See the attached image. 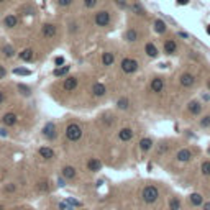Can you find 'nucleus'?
<instances>
[{
  "label": "nucleus",
  "instance_id": "nucleus-1",
  "mask_svg": "<svg viewBox=\"0 0 210 210\" xmlns=\"http://www.w3.org/2000/svg\"><path fill=\"white\" fill-rule=\"evenodd\" d=\"M66 138L69 141H79L82 138V128L77 123H69L66 126Z\"/></svg>",
  "mask_w": 210,
  "mask_h": 210
},
{
  "label": "nucleus",
  "instance_id": "nucleus-2",
  "mask_svg": "<svg viewBox=\"0 0 210 210\" xmlns=\"http://www.w3.org/2000/svg\"><path fill=\"white\" fill-rule=\"evenodd\" d=\"M141 195H143V200L146 203H153V202L158 200V197H159V190H158L154 185H146V187L143 189Z\"/></svg>",
  "mask_w": 210,
  "mask_h": 210
},
{
  "label": "nucleus",
  "instance_id": "nucleus-3",
  "mask_svg": "<svg viewBox=\"0 0 210 210\" xmlns=\"http://www.w3.org/2000/svg\"><path fill=\"white\" fill-rule=\"evenodd\" d=\"M0 123H2L3 126H15L16 123H18V115H16L15 112L3 113L2 118H0Z\"/></svg>",
  "mask_w": 210,
  "mask_h": 210
},
{
  "label": "nucleus",
  "instance_id": "nucleus-4",
  "mask_svg": "<svg viewBox=\"0 0 210 210\" xmlns=\"http://www.w3.org/2000/svg\"><path fill=\"white\" fill-rule=\"evenodd\" d=\"M138 69V62L135 59H131V57H125L123 61H121V71L126 72V74H131L135 72Z\"/></svg>",
  "mask_w": 210,
  "mask_h": 210
},
{
  "label": "nucleus",
  "instance_id": "nucleus-5",
  "mask_svg": "<svg viewBox=\"0 0 210 210\" xmlns=\"http://www.w3.org/2000/svg\"><path fill=\"white\" fill-rule=\"evenodd\" d=\"M108 23H110V13L108 11H97L95 13V25L97 26H108Z\"/></svg>",
  "mask_w": 210,
  "mask_h": 210
},
{
  "label": "nucleus",
  "instance_id": "nucleus-6",
  "mask_svg": "<svg viewBox=\"0 0 210 210\" xmlns=\"http://www.w3.org/2000/svg\"><path fill=\"white\" fill-rule=\"evenodd\" d=\"M43 136L46 139H54L57 136V131H56V125L52 123V121H49V123H46L43 126Z\"/></svg>",
  "mask_w": 210,
  "mask_h": 210
},
{
  "label": "nucleus",
  "instance_id": "nucleus-7",
  "mask_svg": "<svg viewBox=\"0 0 210 210\" xmlns=\"http://www.w3.org/2000/svg\"><path fill=\"white\" fill-rule=\"evenodd\" d=\"M77 85H79V79H77V77H74V75H71V77H66V79H64V82H62V89L66 90V92H72Z\"/></svg>",
  "mask_w": 210,
  "mask_h": 210
},
{
  "label": "nucleus",
  "instance_id": "nucleus-8",
  "mask_svg": "<svg viewBox=\"0 0 210 210\" xmlns=\"http://www.w3.org/2000/svg\"><path fill=\"white\" fill-rule=\"evenodd\" d=\"M57 33V28L56 25H52V23H44L43 28H41V34L44 38H54Z\"/></svg>",
  "mask_w": 210,
  "mask_h": 210
},
{
  "label": "nucleus",
  "instance_id": "nucleus-9",
  "mask_svg": "<svg viewBox=\"0 0 210 210\" xmlns=\"http://www.w3.org/2000/svg\"><path fill=\"white\" fill-rule=\"evenodd\" d=\"M195 84V75L190 72H184L180 75V85L182 87H192Z\"/></svg>",
  "mask_w": 210,
  "mask_h": 210
},
{
  "label": "nucleus",
  "instance_id": "nucleus-10",
  "mask_svg": "<svg viewBox=\"0 0 210 210\" xmlns=\"http://www.w3.org/2000/svg\"><path fill=\"white\" fill-rule=\"evenodd\" d=\"M38 154L43 158V159H52V158L56 156V153H54V149L52 148H49V146H41L38 149Z\"/></svg>",
  "mask_w": 210,
  "mask_h": 210
},
{
  "label": "nucleus",
  "instance_id": "nucleus-11",
  "mask_svg": "<svg viewBox=\"0 0 210 210\" xmlns=\"http://www.w3.org/2000/svg\"><path fill=\"white\" fill-rule=\"evenodd\" d=\"M162 89H164V79L162 77H154L153 80H151V90L153 92H162Z\"/></svg>",
  "mask_w": 210,
  "mask_h": 210
},
{
  "label": "nucleus",
  "instance_id": "nucleus-12",
  "mask_svg": "<svg viewBox=\"0 0 210 210\" xmlns=\"http://www.w3.org/2000/svg\"><path fill=\"white\" fill-rule=\"evenodd\" d=\"M33 56H34V51H33L31 48H25L23 51H20V52H18V57H20L21 61H25V62L33 61Z\"/></svg>",
  "mask_w": 210,
  "mask_h": 210
},
{
  "label": "nucleus",
  "instance_id": "nucleus-13",
  "mask_svg": "<svg viewBox=\"0 0 210 210\" xmlns=\"http://www.w3.org/2000/svg\"><path fill=\"white\" fill-rule=\"evenodd\" d=\"M118 138L121 139V141H130V139L133 138V130L131 128H121V130L118 131Z\"/></svg>",
  "mask_w": 210,
  "mask_h": 210
},
{
  "label": "nucleus",
  "instance_id": "nucleus-14",
  "mask_svg": "<svg viewBox=\"0 0 210 210\" xmlns=\"http://www.w3.org/2000/svg\"><path fill=\"white\" fill-rule=\"evenodd\" d=\"M3 25H5V28H15L18 25V18L15 15H7L3 18Z\"/></svg>",
  "mask_w": 210,
  "mask_h": 210
},
{
  "label": "nucleus",
  "instance_id": "nucleus-15",
  "mask_svg": "<svg viewBox=\"0 0 210 210\" xmlns=\"http://www.w3.org/2000/svg\"><path fill=\"white\" fill-rule=\"evenodd\" d=\"M87 167H89V171L92 172H97V171H100V167H102V162L97 159V158H92V159L87 162Z\"/></svg>",
  "mask_w": 210,
  "mask_h": 210
},
{
  "label": "nucleus",
  "instance_id": "nucleus-16",
  "mask_svg": "<svg viewBox=\"0 0 210 210\" xmlns=\"http://www.w3.org/2000/svg\"><path fill=\"white\" fill-rule=\"evenodd\" d=\"M192 159V153L189 149H180L179 153H177V161H180V162H187V161H190Z\"/></svg>",
  "mask_w": 210,
  "mask_h": 210
},
{
  "label": "nucleus",
  "instance_id": "nucleus-17",
  "mask_svg": "<svg viewBox=\"0 0 210 210\" xmlns=\"http://www.w3.org/2000/svg\"><path fill=\"white\" fill-rule=\"evenodd\" d=\"M105 92H107V89H105V85L103 84H94L92 85V94H94L95 97H102V95H105Z\"/></svg>",
  "mask_w": 210,
  "mask_h": 210
},
{
  "label": "nucleus",
  "instance_id": "nucleus-18",
  "mask_svg": "<svg viewBox=\"0 0 210 210\" xmlns=\"http://www.w3.org/2000/svg\"><path fill=\"white\" fill-rule=\"evenodd\" d=\"M176 49H177V44L174 39H167L164 43V52L166 54H172V52H176Z\"/></svg>",
  "mask_w": 210,
  "mask_h": 210
},
{
  "label": "nucleus",
  "instance_id": "nucleus-19",
  "mask_svg": "<svg viewBox=\"0 0 210 210\" xmlns=\"http://www.w3.org/2000/svg\"><path fill=\"white\" fill-rule=\"evenodd\" d=\"M61 174H62L64 179H74V177H75V169H74L72 166H64Z\"/></svg>",
  "mask_w": 210,
  "mask_h": 210
},
{
  "label": "nucleus",
  "instance_id": "nucleus-20",
  "mask_svg": "<svg viewBox=\"0 0 210 210\" xmlns=\"http://www.w3.org/2000/svg\"><path fill=\"white\" fill-rule=\"evenodd\" d=\"M187 108H189V112L190 113H194V115H197V113H200V110H202V105L197 102V100H192L189 105H187Z\"/></svg>",
  "mask_w": 210,
  "mask_h": 210
},
{
  "label": "nucleus",
  "instance_id": "nucleus-21",
  "mask_svg": "<svg viewBox=\"0 0 210 210\" xmlns=\"http://www.w3.org/2000/svg\"><path fill=\"white\" fill-rule=\"evenodd\" d=\"M113 61H115L113 52H103V54H102V62H103V66H112Z\"/></svg>",
  "mask_w": 210,
  "mask_h": 210
},
{
  "label": "nucleus",
  "instance_id": "nucleus-22",
  "mask_svg": "<svg viewBox=\"0 0 210 210\" xmlns=\"http://www.w3.org/2000/svg\"><path fill=\"white\" fill-rule=\"evenodd\" d=\"M151 146H153V139L151 138H143L141 141H139V148H141V151H148V149H151Z\"/></svg>",
  "mask_w": 210,
  "mask_h": 210
},
{
  "label": "nucleus",
  "instance_id": "nucleus-23",
  "mask_svg": "<svg viewBox=\"0 0 210 210\" xmlns=\"http://www.w3.org/2000/svg\"><path fill=\"white\" fill-rule=\"evenodd\" d=\"M2 54H3L5 57H13V56H15L13 46H11V44H5L3 48H2Z\"/></svg>",
  "mask_w": 210,
  "mask_h": 210
},
{
  "label": "nucleus",
  "instance_id": "nucleus-24",
  "mask_svg": "<svg viewBox=\"0 0 210 210\" xmlns=\"http://www.w3.org/2000/svg\"><path fill=\"white\" fill-rule=\"evenodd\" d=\"M146 54H148L149 57H156V56H158V48H156L153 43H148V44H146Z\"/></svg>",
  "mask_w": 210,
  "mask_h": 210
},
{
  "label": "nucleus",
  "instance_id": "nucleus-25",
  "mask_svg": "<svg viewBox=\"0 0 210 210\" xmlns=\"http://www.w3.org/2000/svg\"><path fill=\"white\" fill-rule=\"evenodd\" d=\"M154 31L156 33H164L166 31V23L162 20H156L154 21Z\"/></svg>",
  "mask_w": 210,
  "mask_h": 210
},
{
  "label": "nucleus",
  "instance_id": "nucleus-26",
  "mask_svg": "<svg viewBox=\"0 0 210 210\" xmlns=\"http://www.w3.org/2000/svg\"><path fill=\"white\" fill-rule=\"evenodd\" d=\"M125 39H126V41H136V39H138L136 30H128V31L125 33Z\"/></svg>",
  "mask_w": 210,
  "mask_h": 210
},
{
  "label": "nucleus",
  "instance_id": "nucleus-27",
  "mask_svg": "<svg viewBox=\"0 0 210 210\" xmlns=\"http://www.w3.org/2000/svg\"><path fill=\"white\" fill-rule=\"evenodd\" d=\"M16 89H18V92H20L21 95H26L28 97V95L31 94V89L28 85H25V84H18V85H16Z\"/></svg>",
  "mask_w": 210,
  "mask_h": 210
},
{
  "label": "nucleus",
  "instance_id": "nucleus-28",
  "mask_svg": "<svg viewBox=\"0 0 210 210\" xmlns=\"http://www.w3.org/2000/svg\"><path fill=\"white\" fill-rule=\"evenodd\" d=\"M69 66H62V67H57V69H54V75L56 77H61V75H66L67 72H69Z\"/></svg>",
  "mask_w": 210,
  "mask_h": 210
},
{
  "label": "nucleus",
  "instance_id": "nucleus-29",
  "mask_svg": "<svg viewBox=\"0 0 210 210\" xmlns=\"http://www.w3.org/2000/svg\"><path fill=\"white\" fill-rule=\"evenodd\" d=\"M2 190L5 192V194H11V192L16 190V184L15 182H8V184H5L2 187Z\"/></svg>",
  "mask_w": 210,
  "mask_h": 210
},
{
  "label": "nucleus",
  "instance_id": "nucleus-30",
  "mask_svg": "<svg viewBox=\"0 0 210 210\" xmlns=\"http://www.w3.org/2000/svg\"><path fill=\"white\" fill-rule=\"evenodd\" d=\"M130 8H131V11H135V13H136V15H139V16H144V15H146V11H144L141 7H139L138 3H133Z\"/></svg>",
  "mask_w": 210,
  "mask_h": 210
},
{
  "label": "nucleus",
  "instance_id": "nucleus-31",
  "mask_svg": "<svg viewBox=\"0 0 210 210\" xmlns=\"http://www.w3.org/2000/svg\"><path fill=\"white\" fill-rule=\"evenodd\" d=\"M190 202L194 203V205H202L203 199H202L200 194H192V195H190Z\"/></svg>",
  "mask_w": 210,
  "mask_h": 210
},
{
  "label": "nucleus",
  "instance_id": "nucleus-32",
  "mask_svg": "<svg viewBox=\"0 0 210 210\" xmlns=\"http://www.w3.org/2000/svg\"><path fill=\"white\" fill-rule=\"evenodd\" d=\"M36 189H38L39 192H48V190H49V184H48V180H41V182H38Z\"/></svg>",
  "mask_w": 210,
  "mask_h": 210
},
{
  "label": "nucleus",
  "instance_id": "nucleus-33",
  "mask_svg": "<svg viewBox=\"0 0 210 210\" xmlns=\"http://www.w3.org/2000/svg\"><path fill=\"white\" fill-rule=\"evenodd\" d=\"M200 171H202L203 176H210V161H203V162H202Z\"/></svg>",
  "mask_w": 210,
  "mask_h": 210
},
{
  "label": "nucleus",
  "instance_id": "nucleus-34",
  "mask_svg": "<svg viewBox=\"0 0 210 210\" xmlns=\"http://www.w3.org/2000/svg\"><path fill=\"white\" fill-rule=\"evenodd\" d=\"M13 74H16V75H30L31 71H30V69H23V67H15Z\"/></svg>",
  "mask_w": 210,
  "mask_h": 210
},
{
  "label": "nucleus",
  "instance_id": "nucleus-35",
  "mask_svg": "<svg viewBox=\"0 0 210 210\" xmlns=\"http://www.w3.org/2000/svg\"><path fill=\"white\" fill-rule=\"evenodd\" d=\"M116 105H118V108L120 110H126L128 108V105H130V102H128V98L123 97V98H120L118 102H116Z\"/></svg>",
  "mask_w": 210,
  "mask_h": 210
},
{
  "label": "nucleus",
  "instance_id": "nucleus-36",
  "mask_svg": "<svg viewBox=\"0 0 210 210\" xmlns=\"http://www.w3.org/2000/svg\"><path fill=\"white\" fill-rule=\"evenodd\" d=\"M66 202H67V203H71L72 207H80V205H82V202L75 200V199H72V197H67V199H66Z\"/></svg>",
  "mask_w": 210,
  "mask_h": 210
},
{
  "label": "nucleus",
  "instance_id": "nucleus-37",
  "mask_svg": "<svg viewBox=\"0 0 210 210\" xmlns=\"http://www.w3.org/2000/svg\"><path fill=\"white\" fill-rule=\"evenodd\" d=\"M169 207H171V210H179V199H174L171 200V203H169Z\"/></svg>",
  "mask_w": 210,
  "mask_h": 210
},
{
  "label": "nucleus",
  "instance_id": "nucleus-38",
  "mask_svg": "<svg viewBox=\"0 0 210 210\" xmlns=\"http://www.w3.org/2000/svg\"><path fill=\"white\" fill-rule=\"evenodd\" d=\"M72 2L74 0H57V5H59V7H69Z\"/></svg>",
  "mask_w": 210,
  "mask_h": 210
},
{
  "label": "nucleus",
  "instance_id": "nucleus-39",
  "mask_svg": "<svg viewBox=\"0 0 210 210\" xmlns=\"http://www.w3.org/2000/svg\"><path fill=\"white\" fill-rule=\"evenodd\" d=\"M7 74H8V71H7V69H5V67L2 66V64H0V80L7 77Z\"/></svg>",
  "mask_w": 210,
  "mask_h": 210
},
{
  "label": "nucleus",
  "instance_id": "nucleus-40",
  "mask_svg": "<svg viewBox=\"0 0 210 210\" xmlns=\"http://www.w3.org/2000/svg\"><path fill=\"white\" fill-rule=\"evenodd\" d=\"M95 3H97V0H84V5L87 8H92V7H95Z\"/></svg>",
  "mask_w": 210,
  "mask_h": 210
},
{
  "label": "nucleus",
  "instance_id": "nucleus-41",
  "mask_svg": "<svg viewBox=\"0 0 210 210\" xmlns=\"http://www.w3.org/2000/svg\"><path fill=\"white\" fill-rule=\"evenodd\" d=\"M200 125H202V126H210V116H208V115L203 116V118L200 120Z\"/></svg>",
  "mask_w": 210,
  "mask_h": 210
},
{
  "label": "nucleus",
  "instance_id": "nucleus-42",
  "mask_svg": "<svg viewBox=\"0 0 210 210\" xmlns=\"http://www.w3.org/2000/svg\"><path fill=\"white\" fill-rule=\"evenodd\" d=\"M115 3H116V5H118V7H120V8H126V7H128V5H126V2H125V0H115Z\"/></svg>",
  "mask_w": 210,
  "mask_h": 210
},
{
  "label": "nucleus",
  "instance_id": "nucleus-43",
  "mask_svg": "<svg viewBox=\"0 0 210 210\" xmlns=\"http://www.w3.org/2000/svg\"><path fill=\"white\" fill-rule=\"evenodd\" d=\"M5 100H7V95H5V92L0 89V105H3L5 103Z\"/></svg>",
  "mask_w": 210,
  "mask_h": 210
},
{
  "label": "nucleus",
  "instance_id": "nucleus-44",
  "mask_svg": "<svg viewBox=\"0 0 210 210\" xmlns=\"http://www.w3.org/2000/svg\"><path fill=\"white\" fill-rule=\"evenodd\" d=\"M54 62H56V66H62V64H64V57H61V56H59V57H56V61H54Z\"/></svg>",
  "mask_w": 210,
  "mask_h": 210
},
{
  "label": "nucleus",
  "instance_id": "nucleus-45",
  "mask_svg": "<svg viewBox=\"0 0 210 210\" xmlns=\"http://www.w3.org/2000/svg\"><path fill=\"white\" fill-rule=\"evenodd\" d=\"M179 36H180V38H189V34L184 33V31H179Z\"/></svg>",
  "mask_w": 210,
  "mask_h": 210
},
{
  "label": "nucleus",
  "instance_id": "nucleus-46",
  "mask_svg": "<svg viewBox=\"0 0 210 210\" xmlns=\"http://www.w3.org/2000/svg\"><path fill=\"white\" fill-rule=\"evenodd\" d=\"M177 3L179 5H185V3H189V0H177Z\"/></svg>",
  "mask_w": 210,
  "mask_h": 210
},
{
  "label": "nucleus",
  "instance_id": "nucleus-47",
  "mask_svg": "<svg viewBox=\"0 0 210 210\" xmlns=\"http://www.w3.org/2000/svg\"><path fill=\"white\" fill-rule=\"evenodd\" d=\"M0 135H2V136H7V135H8V133H7V131H5V130H3V128H0Z\"/></svg>",
  "mask_w": 210,
  "mask_h": 210
},
{
  "label": "nucleus",
  "instance_id": "nucleus-48",
  "mask_svg": "<svg viewBox=\"0 0 210 210\" xmlns=\"http://www.w3.org/2000/svg\"><path fill=\"white\" fill-rule=\"evenodd\" d=\"M203 210H210V202H207V203H203Z\"/></svg>",
  "mask_w": 210,
  "mask_h": 210
},
{
  "label": "nucleus",
  "instance_id": "nucleus-49",
  "mask_svg": "<svg viewBox=\"0 0 210 210\" xmlns=\"http://www.w3.org/2000/svg\"><path fill=\"white\" fill-rule=\"evenodd\" d=\"M207 33H208V34H210V25H208V26H207Z\"/></svg>",
  "mask_w": 210,
  "mask_h": 210
},
{
  "label": "nucleus",
  "instance_id": "nucleus-50",
  "mask_svg": "<svg viewBox=\"0 0 210 210\" xmlns=\"http://www.w3.org/2000/svg\"><path fill=\"white\" fill-rule=\"evenodd\" d=\"M207 85H208V89H210V79H208V82H207Z\"/></svg>",
  "mask_w": 210,
  "mask_h": 210
},
{
  "label": "nucleus",
  "instance_id": "nucleus-51",
  "mask_svg": "<svg viewBox=\"0 0 210 210\" xmlns=\"http://www.w3.org/2000/svg\"><path fill=\"white\" fill-rule=\"evenodd\" d=\"M0 210H3V205H2V203H0Z\"/></svg>",
  "mask_w": 210,
  "mask_h": 210
},
{
  "label": "nucleus",
  "instance_id": "nucleus-52",
  "mask_svg": "<svg viewBox=\"0 0 210 210\" xmlns=\"http://www.w3.org/2000/svg\"><path fill=\"white\" fill-rule=\"evenodd\" d=\"M2 2H5V0H0V3H2Z\"/></svg>",
  "mask_w": 210,
  "mask_h": 210
},
{
  "label": "nucleus",
  "instance_id": "nucleus-53",
  "mask_svg": "<svg viewBox=\"0 0 210 210\" xmlns=\"http://www.w3.org/2000/svg\"><path fill=\"white\" fill-rule=\"evenodd\" d=\"M208 154H210V148H208Z\"/></svg>",
  "mask_w": 210,
  "mask_h": 210
}]
</instances>
